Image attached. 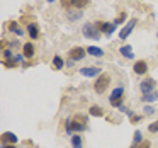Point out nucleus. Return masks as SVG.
<instances>
[{"label": "nucleus", "instance_id": "nucleus-19", "mask_svg": "<svg viewBox=\"0 0 158 148\" xmlns=\"http://www.w3.org/2000/svg\"><path fill=\"white\" fill-rule=\"evenodd\" d=\"M95 26H97V29H99L100 32L107 34V32H109V29H110V26H112V22H102V21H99V22H95Z\"/></svg>", "mask_w": 158, "mask_h": 148}, {"label": "nucleus", "instance_id": "nucleus-33", "mask_svg": "<svg viewBox=\"0 0 158 148\" xmlns=\"http://www.w3.org/2000/svg\"><path fill=\"white\" fill-rule=\"evenodd\" d=\"M46 2H48V4H53V2H55V0H46Z\"/></svg>", "mask_w": 158, "mask_h": 148}, {"label": "nucleus", "instance_id": "nucleus-31", "mask_svg": "<svg viewBox=\"0 0 158 148\" xmlns=\"http://www.w3.org/2000/svg\"><path fill=\"white\" fill-rule=\"evenodd\" d=\"M129 119H131V123H133V124H136V123H139V121L143 119V116H136V114H134L133 117H129Z\"/></svg>", "mask_w": 158, "mask_h": 148}, {"label": "nucleus", "instance_id": "nucleus-26", "mask_svg": "<svg viewBox=\"0 0 158 148\" xmlns=\"http://www.w3.org/2000/svg\"><path fill=\"white\" fill-rule=\"evenodd\" d=\"M148 131H150V133H158V121H153V123L148 126Z\"/></svg>", "mask_w": 158, "mask_h": 148}, {"label": "nucleus", "instance_id": "nucleus-20", "mask_svg": "<svg viewBox=\"0 0 158 148\" xmlns=\"http://www.w3.org/2000/svg\"><path fill=\"white\" fill-rule=\"evenodd\" d=\"M9 31H10V32H15L17 36H22V34H24V31H22V29L19 27V24H17L15 21L9 22Z\"/></svg>", "mask_w": 158, "mask_h": 148}, {"label": "nucleus", "instance_id": "nucleus-12", "mask_svg": "<svg viewBox=\"0 0 158 148\" xmlns=\"http://www.w3.org/2000/svg\"><path fill=\"white\" fill-rule=\"evenodd\" d=\"M89 4H90V0H70L68 4H65V5H70V7H73V9L82 11V9L89 7Z\"/></svg>", "mask_w": 158, "mask_h": 148}, {"label": "nucleus", "instance_id": "nucleus-17", "mask_svg": "<svg viewBox=\"0 0 158 148\" xmlns=\"http://www.w3.org/2000/svg\"><path fill=\"white\" fill-rule=\"evenodd\" d=\"M89 114L94 116V117H102L104 116V109L100 106H97V104H94V106L89 109Z\"/></svg>", "mask_w": 158, "mask_h": 148}, {"label": "nucleus", "instance_id": "nucleus-16", "mask_svg": "<svg viewBox=\"0 0 158 148\" xmlns=\"http://www.w3.org/2000/svg\"><path fill=\"white\" fill-rule=\"evenodd\" d=\"M87 53H89L90 56H94V58H102L104 56V49L97 48V46H89V48H87Z\"/></svg>", "mask_w": 158, "mask_h": 148}, {"label": "nucleus", "instance_id": "nucleus-9", "mask_svg": "<svg viewBox=\"0 0 158 148\" xmlns=\"http://www.w3.org/2000/svg\"><path fill=\"white\" fill-rule=\"evenodd\" d=\"M133 72L136 73V75H144V73L148 72V63L144 61V60H139V61H136L133 65Z\"/></svg>", "mask_w": 158, "mask_h": 148}, {"label": "nucleus", "instance_id": "nucleus-23", "mask_svg": "<svg viewBox=\"0 0 158 148\" xmlns=\"http://www.w3.org/2000/svg\"><path fill=\"white\" fill-rule=\"evenodd\" d=\"M143 141V134L141 131H134V136H133V145H139Z\"/></svg>", "mask_w": 158, "mask_h": 148}, {"label": "nucleus", "instance_id": "nucleus-32", "mask_svg": "<svg viewBox=\"0 0 158 148\" xmlns=\"http://www.w3.org/2000/svg\"><path fill=\"white\" fill-rule=\"evenodd\" d=\"M2 148H17L15 145H2Z\"/></svg>", "mask_w": 158, "mask_h": 148}, {"label": "nucleus", "instance_id": "nucleus-3", "mask_svg": "<svg viewBox=\"0 0 158 148\" xmlns=\"http://www.w3.org/2000/svg\"><path fill=\"white\" fill-rule=\"evenodd\" d=\"M65 129H66V134H70L72 136L73 133H82V131H85L87 129V124L85 123H78V121H75V119H66V123H65Z\"/></svg>", "mask_w": 158, "mask_h": 148}, {"label": "nucleus", "instance_id": "nucleus-1", "mask_svg": "<svg viewBox=\"0 0 158 148\" xmlns=\"http://www.w3.org/2000/svg\"><path fill=\"white\" fill-rule=\"evenodd\" d=\"M82 34L85 39H92V41H99L100 36H102V32L97 29L95 24H92V22H85V24L82 26Z\"/></svg>", "mask_w": 158, "mask_h": 148}, {"label": "nucleus", "instance_id": "nucleus-21", "mask_svg": "<svg viewBox=\"0 0 158 148\" xmlns=\"http://www.w3.org/2000/svg\"><path fill=\"white\" fill-rule=\"evenodd\" d=\"M72 146L73 148H83V141L80 134H72Z\"/></svg>", "mask_w": 158, "mask_h": 148}, {"label": "nucleus", "instance_id": "nucleus-14", "mask_svg": "<svg viewBox=\"0 0 158 148\" xmlns=\"http://www.w3.org/2000/svg\"><path fill=\"white\" fill-rule=\"evenodd\" d=\"M119 53H121V56H124V58H127V60H133V58H134L133 48H131L129 44H124V46H121V48H119Z\"/></svg>", "mask_w": 158, "mask_h": 148}, {"label": "nucleus", "instance_id": "nucleus-24", "mask_svg": "<svg viewBox=\"0 0 158 148\" xmlns=\"http://www.w3.org/2000/svg\"><path fill=\"white\" fill-rule=\"evenodd\" d=\"M150 146H151V143L146 140H143L139 145H131V148H150Z\"/></svg>", "mask_w": 158, "mask_h": 148}, {"label": "nucleus", "instance_id": "nucleus-29", "mask_svg": "<svg viewBox=\"0 0 158 148\" xmlns=\"http://www.w3.org/2000/svg\"><path fill=\"white\" fill-rule=\"evenodd\" d=\"M4 60H10V58H14V55H12V51L10 49H4Z\"/></svg>", "mask_w": 158, "mask_h": 148}, {"label": "nucleus", "instance_id": "nucleus-13", "mask_svg": "<svg viewBox=\"0 0 158 148\" xmlns=\"http://www.w3.org/2000/svg\"><path fill=\"white\" fill-rule=\"evenodd\" d=\"M155 100H158V92H156V90H153V92H150V94H143V95H141V102H144V104H153Z\"/></svg>", "mask_w": 158, "mask_h": 148}, {"label": "nucleus", "instance_id": "nucleus-2", "mask_svg": "<svg viewBox=\"0 0 158 148\" xmlns=\"http://www.w3.org/2000/svg\"><path fill=\"white\" fill-rule=\"evenodd\" d=\"M109 83H110V75L109 73H100L99 77H97V80H95V83H94V90H95L97 94H104L107 90V87H109Z\"/></svg>", "mask_w": 158, "mask_h": 148}, {"label": "nucleus", "instance_id": "nucleus-6", "mask_svg": "<svg viewBox=\"0 0 158 148\" xmlns=\"http://www.w3.org/2000/svg\"><path fill=\"white\" fill-rule=\"evenodd\" d=\"M85 55H89L87 49L85 48H80V46H75V48H72L68 51L70 60H73V61H80V60H83V58H85Z\"/></svg>", "mask_w": 158, "mask_h": 148}, {"label": "nucleus", "instance_id": "nucleus-22", "mask_svg": "<svg viewBox=\"0 0 158 148\" xmlns=\"http://www.w3.org/2000/svg\"><path fill=\"white\" fill-rule=\"evenodd\" d=\"M17 58H10V60H2V65L5 66V68H14V66H17Z\"/></svg>", "mask_w": 158, "mask_h": 148}, {"label": "nucleus", "instance_id": "nucleus-35", "mask_svg": "<svg viewBox=\"0 0 158 148\" xmlns=\"http://www.w3.org/2000/svg\"><path fill=\"white\" fill-rule=\"evenodd\" d=\"M156 38H158V34H156Z\"/></svg>", "mask_w": 158, "mask_h": 148}, {"label": "nucleus", "instance_id": "nucleus-8", "mask_svg": "<svg viewBox=\"0 0 158 148\" xmlns=\"http://www.w3.org/2000/svg\"><path fill=\"white\" fill-rule=\"evenodd\" d=\"M155 87H156V80H155V78H144V80H141V83H139V90L143 94L153 92Z\"/></svg>", "mask_w": 158, "mask_h": 148}, {"label": "nucleus", "instance_id": "nucleus-27", "mask_svg": "<svg viewBox=\"0 0 158 148\" xmlns=\"http://www.w3.org/2000/svg\"><path fill=\"white\" fill-rule=\"evenodd\" d=\"M66 17H68V21H78V19L82 17V12H77V14H68Z\"/></svg>", "mask_w": 158, "mask_h": 148}, {"label": "nucleus", "instance_id": "nucleus-15", "mask_svg": "<svg viewBox=\"0 0 158 148\" xmlns=\"http://www.w3.org/2000/svg\"><path fill=\"white\" fill-rule=\"evenodd\" d=\"M27 34L31 36V39H38L39 38V27L36 22H31V24L27 26Z\"/></svg>", "mask_w": 158, "mask_h": 148}, {"label": "nucleus", "instance_id": "nucleus-34", "mask_svg": "<svg viewBox=\"0 0 158 148\" xmlns=\"http://www.w3.org/2000/svg\"><path fill=\"white\" fill-rule=\"evenodd\" d=\"M61 2H63V4H66V0H61Z\"/></svg>", "mask_w": 158, "mask_h": 148}, {"label": "nucleus", "instance_id": "nucleus-25", "mask_svg": "<svg viewBox=\"0 0 158 148\" xmlns=\"http://www.w3.org/2000/svg\"><path fill=\"white\" fill-rule=\"evenodd\" d=\"M143 111H144V114H146V116H151V114H155V107L151 106V104H146V106L143 107Z\"/></svg>", "mask_w": 158, "mask_h": 148}, {"label": "nucleus", "instance_id": "nucleus-7", "mask_svg": "<svg viewBox=\"0 0 158 148\" xmlns=\"http://www.w3.org/2000/svg\"><path fill=\"white\" fill-rule=\"evenodd\" d=\"M100 73H102V68H100V66H83V68H80V75L89 77V78L99 77Z\"/></svg>", "mask_w": 158, "mask_h": 148}, {"label": "nucleus", "instance_id": "nucleus-10", "mask_svg": "<svg viewBox=\"0 0 158 148\" xmlns=\"http://www.w3.org/2000/svg\"><path fill=\"white\" fill-rule=\"evenodd\" d=\"M22 55H24V58H26V60H31L32 56L36 55V48H34V44H32V43H26V44L22 46Z\"/></svg>", "mask_w": 158, "mask_h": 148}, {"label": "nucleus", "instance_id": "nucleus-18", "mask_svg": "<svg viewBox=\"0 0 158 148\" xmlns=\"http://www.w3.org/2000/svg\"><path fill=\"white\" fill-rule=\"evenodd\" d=\"M51 65H53V68L55 70H61L63 66H65V60L61 58V56H53V61H51Z\"/></svg>", "mask_w": 158, "mask_h": 148}, {"label": "nucleus", "instance_id": "nucleus-4", "mask_svg": "<svg viewBox=\"0 0 158 148\" xmlns=\"http://www.w3.org/2000/svg\"><path fill=\"white\" fill-rule=\"evenodd\" d=\"M123 99H124V87H116L112 90V94L109 95V102L112 107H121L123 106Z\"/></svg>", "mask_w": 158, "mask_h": 148}, {"label": "nucleus", "instance_id": "nucleus-5", "mask_svg": "<svg viewBox=\"0 0 158 148\" xmlns=\"http://www.w3.org/2000/svg\"><path fill=\"white\" fill-rule=\"evenodd\" d=\"M136 24H138V19L134 17V19H129V21L126 22V26H124L123 29H121V32H119V39H123V41H126V38L131 34V32L134 31V27H136Z\"/></svg>", "mask_w": 158, "mask_h": 148}, {"label": "nucleus", "instance_id": "nucleus-30", "mask_svg": "<svg viewBox=\"0 0 158 148\" xmlns=\"http://www.w3.org/2000/svg\"><path fill=\"white\" fill-rule=\"evenodd\" d=\"M116 29H117V26H116V24H114V22H112V26H110L109 32H107V34H106V38H110V36H112L114 32H116Z\"/></svg>", "mask_w": 158, "mask_h": 148}, {"label": "nucleus", "instance_id": "nucleus-28", "mask_svg": "<svg viewBox=\"0 0 158 148\" xmlns=\"http://www.w3.org/2000/svg\"><path fill=\"white\" fill-rule=\"evenodd\" d=\"M124 21H126V12H123V14H121L119 17H117L116 21H114V24H116V26H119V24H123Z\"/></svg>", "mask_w": 158, "mask_h": 148}, {"label": "nucleus", "instance_id": "nucleus-11", "mask_svg": "<svg viewBox=\"0 0 158 148\" xmlns=\"http://www.w3.org/2000/svg\"><path fill=\"white\" fill-rule=\"evenodd\" d=\"M17 141H19L17 136H15L14 133H10V131L2 133V143H4V145H15Z\"/></svg>", "mask_w": 158, "mask_h": 148}]
</instances>
